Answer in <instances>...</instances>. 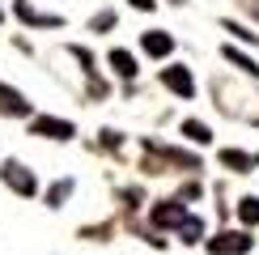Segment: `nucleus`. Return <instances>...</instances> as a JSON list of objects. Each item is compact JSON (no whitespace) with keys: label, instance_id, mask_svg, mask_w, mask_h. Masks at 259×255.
<instances>
[{"label":"nucleus","instance_id":"obj_5","mask_svg":"<svg viewBox=\"0 0 259 255\" xmlns=\"http://www.w3.org/2000/svg\"><path fill=\"white\" fill-rule=\"evenodd\" d=\"M0 115H30V102L21 98L17 90H9V85H0Z\"/></svg>","mask_w":259,"mask_h":255},{"label":"nucleus","instance_id":"obj_10","mask_svg":"<svg viewBox=\"0 0 259 255\" xmlns=\"http://www.w3.org/2000/svg\"><path fill=\"white\" fill-rule=\"evenodd\" d=\"M175 230H179V238H183V242H200V234H204V221H200V217H187V212H183V221H179Z\"/></svg>","mask_w":259,"mask_h":255},{"label":"nucleus","instance_id":"obj_8","mask_svg":"<svg viewBox=\"0 0 259 255\" xmlns=\"http://www.w3.org/2000/svg\"><path fill=\"white\" fill-rule=\"evenodd\" d=\"M179 221H183V204H170L166 200V204L153 208V226H179Z\"/></svg>","mask_w":259,"mask_h":255},{"label":"nucleus","instance_id":"obj_2","mask_svg":"<svg viewBox=\"0 0 259 255\" xmlns=\"http://www.w3.org/2000/svg\"><path fill=\"white\" fill-rule=\"evenodd\" d=\"M0 179H5V183L13 187L17 196H34V175H30L26 166H17V162H5V166H0Z\"/></svg>","mask_w":259,"mask_h":255},{"label":"nucleus","instance_id":"obj_9","mask_svg":"<svg viewBox=\"0 0 259 255\" xmlns=\"http://www.w3.org/2000/svg\"><path fill=\"white\" fill-rule=\"evenodd\" d=\"M13 9H17V17H21V21H30V26H60V17H47V13H34V9H30L26 0H17Z\"/></svg>","mask_w":259,"mask_h":255},{"label":"nucleus","instance_id":"obj_14","mask_svg":"<svg viewBox=\"0 0 259 255\" xmlns=\"http://www.w3.org/2000/svg\"><path fill=\"white\" fill-rule=\"evenodd\" d=\"M221 56H225V60H234V64H238V68H242V72H251V77H259V68H255V60H246V56H242V51H234V47H225V51H221Z\"/></svg>","mask_w":259,"mask_h":255},{"label":"nucleus","instance_id":"obj_3","mask_svg":"<svg viewBox=\"0 0 259 255\" xmlns=\"http://www.w3.org/2000/svg\"><path fill=\"white\" fill-rule=\"evenodd\" d=\"M34 136H51V141H68V136H72V123H68V119H51V115H42V119H34Z\"/></svg>","mask_w":259,"mask_h":255},{"label":"nucleus","instance_id":"obj_1","mask_svg":"<svg viewBox=\"0 0 259 255\" xmlns=\"http://www.w3.org/2000/svg\"><path fill=\"white\" fill-rule=\"evenodd\" d=\"M251 251V234H217V238H208V255H246Z\"/></svg>","mask_w":259,"mask_h":255},{"label":"nucleus","instance_id":"obj_6","mask_svg":"<svg viewBox=\"0 0 259 255\" xmlns=\"http://www.w3.org/2000/svg\"><path fill=\"white\" fill-rule=\"evenodd\" d=\"M140 47H145L149 56H170V51H175V38H170L166 30H153V34L140 38Z\"/></svg>","mask_w":259,"mask_h":255},{"label":"nucleus","instance_id":"obj_12","mask_svg":"<svg viewBox=\"0 0 259 255\" xmlns=\"http://www.w3.org/2000/svg\"><path fill=\"white\" fill-rule=\"evenodd\" d=\"M183 136H191L196 145H208V141H212V132H208L200 119H187V123H183Z\"/></svg>","mask_w":259,"mask_h":255},{"label":"nucleus","instance_id":"obj_11","mask_svg":"<svg viewBox=\"0 0 259 255\" xmlns=\"http://www.w3.org/2000/svg\"><path fill=\"white\" fill-rule=\"evenodd\" d=\"M111 68L119 72V77H136V60L127 56V51H111Z\"/></svg>","mask_w":259,"mask_h":255},{"label":"nucleus","instance_id":"obj_15","mask_svg":"<svg viewBox=\"0 0 259 255\" xmlns=\"http://www.w3.org/2000/svg\"><path fill=\"white\" fill-rule=\"evenodd\" d=\"M68 191H72V183H68V179H64V183H56V187H51V196H47V204H60V200L68 196Z\"/></svg>","mask_w":259,"mask_h":255},{"label":"nucleus","instance_id":"obj_7","mask_svg":"<svg viewBox=\"0 0 259 255\" xmlns=\"http://www.w3.org/2000/svg\"><path fill=\"white\" fill-rule=\"evenodd\" d=\"M221 166H230V170H251V166H259V157L238 153V149H221Z\"/></svg>","mask_w":259,"mask_h":255},{"label":"nucleus","instance_id":"obj_16","mask_svg":"<svg viewBox=\"0 0 259 255\" xmlns=\"http://www.w3.org/2000/svg\"><path fill=\"white\" fill-rule=\"evenodd\" d=\"M132 5H136V9H153L157 0H132Z\"/></svg>","mask_w":259,"mask_h":255},{"label":"nucleus","instance_id":"obj_13","mask_svg":"<svg viewBox=\"0 0 259 255\" xmlns=\"http://www.w3.org/2000/svg\"><path fill=\"white\" fill-rule=\"evenodd\" d=\"M238 217L246 221V226H259V200L255 196H246L242 204H238Z\"/></svg>","mask_w":259,"mask_h":255},{"label":"nucleus","instance_id":"obj_4","mask_svg":"<svg viewBox=\"0 0 259 255\" xmlns=\"http://www.w3.org/2000/svg\"><path fill=\"white\" fill-rule=\"evenodd\" d=\"M161 81H166V90L183 94V98H191V94H196V81H191L187 68H166V72H161Z\"/></svg>","mask_w":259,"mask_h":255}]
</instances>
